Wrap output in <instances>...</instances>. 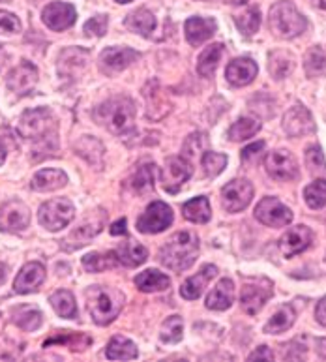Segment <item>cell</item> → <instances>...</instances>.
I'll return each instance as SVG.
<instances>
[{
  "mask_svg": "<svg viewBox=\"0 0 326 362\" xmlns=\"http://www.w3.org/2000/svg\"><path fill=\"white\" fill-rule=\"evenodd\" d=\"M216 21L212 17H190L186 21V38L191 45H201L216 34Z\"/></svg>",
  "mask_w": 326,
  "mask_h": 362,
  "instance_id": "obj_21",
  "label": "cell"
},
{
  "mask_svg": "<svg viewBox=\"0 0 326 362\" xmlns=\"http://www.w3.org/2000/svg\"><path fill=\"white\" fill-rule=\"evenodd\" d=\"M6 278H8V267L4 263H0V286L4 284Z\"/></svg>",
  "mask_w": 326,
  "mask_h": 362,
  "instance_id": "obj_53",
  "label": "cell"
},
{
  "mask_svg": "<svg viewBox=\"0 0 326 362\" xmlns=\"http://www.w3.org/2000/svg\"><path fill=\"white\" fill-rule=\"evenodd\" d=\"M38 83V68L32 64V62H21L19 66H16L13 70L8 74L6 77V85L11 92H16L19 96H25L28 92L32 90Z\"/></svg>",
  "mask_w": 326,
  "mask_h": 362,
  "instance_id": "obj_13",
  "label": "cell"
},
{
  "mask_svg": "<svg viewBox=\"0 0 326 362\" xmlns=\"http://www.w3.org/2000/svg\"><path fill=\"white\" fill-rule=\"evenodd\" d=\"M139 53L128 47H105L99 54V66L105 74H119L126 70L131 62H135Z\"/></svg>",
  "mask_w": 326,
  "mask_h": 362,
  "instance_id": "obj_18",
  "label": "cell"
},
{
  "mask_svg": "<svg viewBox=\"0 0 326 362\" xmlns=\"http://www.w3.org/2000/svg\"><path fill=\"white\" fill-rule=\"evenodd\" d=\"M120 261L116 257V252H109V254H88L83 257V267L88 272H104L107 269H114Z\"/></svg>",
  "mask_w": 326,
  "mask_h": 362,
  "instance_id": "obj_36",
  "label": "cell"
},
{
  "mask_svg": "<svg viewBox=\"0 0 326 362\" xmlns=\"http://www.w3.org/2000/svg\"><path fill=\"white\" fill-rule=\"evenodd\" d=\"M272 297V284L267 280H261L259 284H250L242 289L240 295V304L246 314L255 315L261 312V308Z\"/></svg>",
  "mask_w": 326,
  "mask_h": 362,
  "instance_id": "obj_16",
  "label": "cell"
},
{
  "mask_svg": "<svg viewBox=\"0 0 326 362\" xmlns=\"http://www.w3.org/2000/svg\"><path fill=\"white\" fill-rule=\"evenodd\" d=\"M174 216L171 206L165 205L163 201H154L147 206L145 214L139 216L137 220V229L141 233H148V235H156V233L165 231L171 223H173Z\"/></svg>",
  "mask_w": 326,
  "mask_h": 362,
  "instance_id": "obj_8",
  "label": "cell"
},
{
  "mask_svg": "<svg viewBox=\"0 0 326 362\" xmlns=\"http://www.w3.org/2000/svg\"><path fill=\"white\" fill-rule=\"evenodd\" d=\"M319 344H321V346H325V347H322V349H325V353H322V355H325V357H326V340H321V341H319Z\"/></svg>",
  "mask_w": 326,
  "mask_h": 362,
  "instance_id": "obj_56",
  "label": "cell"
},
{
  "mask_svg": "<svg viewBox=\"0 0 326 362\" xmlns=\"http://www.w3.org/2000/svg\"><path fill=\"white\" fill-rule=\"evenodd\" d=\"M42 19H44V23L51 30L60 33V30H66V28H70L76 23L77 11L68 2H51L49 6L44 8Z\"/></svg>",
  "mask_w": 326,
  "mask_h": 362,
  "instance_id": "obj_15",
  "label": "cell"
},
{
  "mask_svg": "<svg viewBox=\"0 0 326 362\" xmlns=\"http://www.w3.org/2000/svg\"><path fill=\"white\" fill-rule=\"evenodd\" d=\"M124 25L126 28H130L141 36H150V33H154V28H156V17L148 10L141 8V10H135L126 17Z\"/></svg>",
  "mask_w": 326,
  "mask_h": 362,
  "instance_id": "obj_27",
  "label": "cell"
},
{
  "mask_svg": "<svg viewBox=\"0 0 326 362\" xmlns=\"http://www.w3.org/2000/svg\"><path fill=\"white\" fill-rule=\"evenodd\" d=\"M261 151H265V141H257V143L246 146L244 151H242V160L248 162V160H251V158H255Z\"/></svg>",
  "mask_w": 326,
  "mask_h": 362,
  "instance_id": "obj_48",
  "label": "cell"
},
{
  "mask_svg": "<svg viewBox=\"0 0 326 362\" xmlns=\"http://www.w3.org/2000/svg\"><path fill=\"white\" fill-rule=\"evenodd\" d=\"M304 199L308 206L313 209V211H319V209L326 206V179H319L315 182H311L304 189Z\"/></svg>",
  "mask_w": 326,
  "mask_h": 362,
  "instance_id": "obj_39",
  "label": "cell"
},
{
  "mask_svg": "<svg viewBox=\"0 0 326 362\" xmlns=\"http://www.w3.org/2000/svg\"><path fill=\"white\" fill-rule=\"evenodd\" d=\"M231 2H233V4H246L248 0H231Z\"/></svg>",
  "mask_w": 326,
  "mask_h": 362,
  "instance_id": "obj_55",
  "label": "cell"
},
{
  "mask_svg": "<svg viewBox=\"0 0 326 362\" xmlns=\"http://www.w3.org/2000/svg\"><path fill=\"white\" fill-rule=\"evenodd\" d=\"M76 216V209L71 205L70 201L64 199V197H56V199H51L47 203L40 206L38 218L40 223L49 229V231H60L64 229L68 223L73 220Z\"/></svg>",
  "mask_w": 326,
  "mask_h": 362,
  "instance_id": "obj_6",
  "label": "cell"
},
{
  "mask_svg": "<svg viewBox=\"0 0 326 362\" xmlns=\"http://www.w3.org/2000/svg\"><path fill=\"white\" fill-rule=\"evenodd\" d=\"M317 8H321V10H326V0H311Z\"/></svg>",
  "mask_w": 326,
  "mask_h": 362,
  "instance_id": "obj_54",
  "label": "cell"
},
{
  "mask_svg": "<svg viewBox=\"0 0 326 362\" xmlns=\"http://www.w3.org/2000/svg\"><path fill=\"white\" fill-rule=\"evenodd\" d=\"M182 332H184V323L179 315L167 317L163 321L162 330H159V338L163 344H176L182 340Z\"/></svg>",
  "mask_w": 326,
  "mask_h": 362,
  "instance_id": "obj_41",
  "label": "cell"
},
{
  "mask_svg": "<svg viewBox=\"0 0 326 362\" xmlns=\"http://www.w3.org/2000/svg\"><path fill=\"white\" fill-rule=\"evenodd\" d=\"M257 71H259V68H257L253 60L240 57V59H234L229 62L227 70H225V77L234 87H246V85H250L255 79Z\"/></svg>",
  "mask_w": 326,
  "mask_h": 362,
  "instance_id": "obj_19",
  "label": "cell"
},
{
  "mask_svg": "<svg viewBox=\"0 0 326 362\" xmlns=\"http://www.w3.org/2000/svg\"><path fill=\"white\" fill-rule=\"evenodd\" d=\"M0 51H2V47H0Z\"/></svg>",
  "mask_w": 326,
  "mask_h": 362,
  "instance_id": "obj_58",
  "label": "cell"
},
{
  "mask_svg": "<svg viewBox=\"0 0 326 362\" xmlns=\"http://www.w3.org/2000/svg\"><path fill=\"white\" fill-rule=\"evenodd\" d=\"M45 280V269L42 263H27L23 267L21 272L17 274L16 284H13V289L19 295H27V293H34L38 289Z\"/></svg>",
  "mask_w": 326,
  "mask_h": 362,
  "instance_id": "obj_20",
  "label": "cell"
},
{
  "mask_svg": "<svg viewBox=\"0 0 326 362\" xmlns=\"http://www.w3.org/2000/svg\"><path fill=\"white\" fill-rule=\"evenodd\" d=\"M313 240V233L310 227L296 226L291 227L282 238H279V250L285 257H294V255L302 254L304 250L311 246Z\"/></svg>",
  "mask_w": 326,
  "mask_h": 362,
  "instance_id": "obj_17",
  "label": "cell"
},
{
  "mask_svg": "<svg viewBox=\"0 0 326 362\" xmlns=\"http://www.w3.org/2000/svg\"><path fill=\"white\" fill-rule=\"evenodd\" d=\"M68 182V175L60 169H42L40 173L34 175L32 186L36 192H53V189L64 188Z\"/></svg>",
  "mask_w": 326,
  "mask_h": 362,
  "instance_id": "obj_24",
  "label": "cell"
},
{
  "mask_svg": "<svg viewBox=\"0 0 326 362\" xmlns=\"http://www.w3.org/2000/svg\"><path fill=\"white\" fill-rule=\"evenodd\" d=\"M114 2H119V4H128V2H131V0H114Z\"/></svg>",
  "mask_w": 326,
  "mask_h": 362,
  "instance_id": "obj_57",
  "label": "cell"
},
{
  "mask_svg": "<svg viewBox=\"0 0 326 362\" xmlns=\"http://www.w3.org/2000/svg\"><path fill=\"white\" fill-rule=\"evenodd\" d=\"M158 168L154 163H147L137 169V173L131 179V188L135 189L137 194H148L150 189L156 186V179H158Z\"/></svg>",
  "mask_w": 326,
  "mask_h": 362,
  "instance_id": "obj_30",
  "label": "cell"
},
{
  "mask_svg": "<svg viewBox=\"0 0 326 362\" xmlns=\"http://www.w3.org/2000/svg\"><path fill=\"white\" fill-rule=\"evenodd\" d=\"M203 169H205V173L208 177H217V175L222 173L225 165H227V156L225 154H217V152H205L203 154Z\"/></svg>",
  "mask_w": 326,
  "mask_h": 362,
  "instance_id": "obj_43",
  "label": "cell"
},
{
  "mask_svg": "<svg viewBox=\"0 0 326 362\" xmlns=\"http://www.w3.org/2000/svg\"><path fill=\"white\" fill-rule=\"evenodd\" d=\"M11 321L21 330L32 332V330H36L42 325V312L32 308V306H19V308L13 310Z\"/></svg>",
  "mask_w": 326,
  "mask_h": 362,
  "instance_id": "obj_32",
  "label": "cell"
},
{
  "mask_svg": "<svg viewBox=\"0 0 326 362\" xmlns=\"http://www.w3.org/2000/svg\"><path fill=\"white\" fill-rule=\"evenodd\" d=\"M135 286L145 293L165 291V289L171 286V280H169L165 274L156 271V269H148V271L135 276Z\"/></svg>",
  "mask_w": 326,
  "mask_h": 362,
  "instance_id": "obj_26",
  "label": "cell"
},
{
  "mask_svg": "<svg viewBox=\"0 0 326 362\" xmlns=\"http://www.w3.org/2000/svg\"><path fill=\"white\" fill-rule=\"evenodd\" d=\"M255 218L268 227H285L293 222V212L276 197H265L255 206Z\"/></svg>",
  "mask_w": 326,
  "mask_h": 362,
  "instance_id": "obj_10",
  "label": "cell"
},
{
  "mask_svg": "<svg viewBox=\"0 0 326 362\" xmlns=\"http://www.w3.org/2000/svg\"><path fill=\"white\" fill-rule=\"evenodd\" d=\"M49 303L60 317L73 319L77 315L76 298H73V295H71L70 291H66V289H60V291L53 293L49 298Z\"/></svg>",
  "mask_w": 326,
  "mask_h": 362,
  "instance_id": "obj_34",
  "label": "cell"
},
{
  "mask_svg": "<svg viewBox=\"0 0 326 362\" xmlns=\"http://www.w3.org/2000/svg\"><path fill=\"white\" fill-rule=\"evenodd\" d=\"M124 306V295L114 287L92 286L87 291V308L92 315L94 323L109 325L119 317Z\"/></svg>",
  "mask_w": 326,
  "mask_h": 362,
  "instance_id": "obj_3",
  "label": "cell"
},
{
  "mask_svg": "<svg viewBox=\"0 0 326 362\" xmlns=\"http://www.w3.org/2000/svg\"><path fill=\"white\" fill-rule=\"evenodd\" d=\"M283 130L289 137H302L315 132V122L304 105H294L283 117Z\"/></svg>",
  "mask_w": 326,
  "mask_h": 362,
  "instance_id": "obj_14",
  "label": "cell"
},
{
  "mask_svg": "<svg viewBox=\"0 0 326 362\" xmlns=\"http://www.w3.org/2000/svg\"><path fill=\"white\" fill-rule=\"evenodd\" d=\"M265 168L268 175L276 180H294L298 179V163L289 151H272L265 158Z\"/></svg>",
  "mask_w": 326,
  "mask_h": 362,
  "instance_id": "obj_11",
  "label": "cell"
},
{
  "mask_svg": "<svg viewBox=\"0 0 326 362\" xmlns=\"http://www.w3.org/2000/svg\"><path fill=\"white\" fill-rule=\"evenodd\" d=\"M98 231H102V227L99 226L94 227V229H90V226H81L77 231H73L70 237L66 238V243H76L73 244V248H71V250H76L79 248V246H83V244H87Z\"/></svg>",
  "mask_w": 326,
  "mask_h": 362,
  "instance_id": "obj_45",
  "label": "cell"
},
{
  "mask_svg": "<svg viewBox=\"0 0 326 362\" xmlns=\"http://www.w3.org/2000/svg\"><path fill=\"white\" fill-rule=\"evenodd\" d=\"M199 254V240L193 233L180 231L169 238L165 246L159 250V261L174 272L190 269Z\"/></svg>",
  "mask_w": 326,
  "mask_h": 362,
  "instance_id": "obj_2",
  "label": "cell"
},
{
  "mask_svg": "<svg viewBox=\"0 0 326 362\" xmlns=\"http://www.w3.org/2000/svg\"><path fill=\"white\" fill-rule=\"evenodd\" d=\"M105 355L111 361H130V358H137V347L124 336H114L107 344Z\"/></svg>",
  "mask_w": 326,
  "mask_h": 362,
  "instance_id": "obj_28",
  "label": "cell"
},
{
  "mask_svg": "<svg viewBox=\"0 0 326 362\" xmlns=\"http://www.w3.org/2000/svg\"><path fill=\"white\" fill-rule=\"evenodd\" d=\"M217 274V269L214 265L203 267L201 271L197 272L195 276H191L190 280H186L180 287V295L186 298V300H195L203 295L205 287L208 286V281L212 280L214 276Z\"/></svg>",
  "mask_w": 326,
  "mask_h": 362,
  "instance_id": "obj_22",
  "label": "cell"
},
{
  "mask_svg": "<svg viewBox=\"0 0 326 362\" xmlns=\"http://www.w3.org/2000/svg\"><path fill=\"white\" fill-rule=\"evenodd\" d=\"M326 70V57L322 54L321 49H311L306 57V71L308 76H319Z\"/></svg>",
  "mask_w": 326,
  "mask_h": 362,
  "instance_id": "obj_44",
  "label": "cell"
},
{
  "mask_svg": "<svg viewBox=\"0 0 326 362\" xmlns=\"http://www.w3.org/2000/svg\"><path fill=\"white\" fill-rule=\"evenodd\" d=\"M94 120L105 126L114 136H126L135 122V105L130 98H113L96 107Z\"/></svg>",
  "mask_w": 326,
  "mask_h": 362,
  "instance_id": "obj_1",
  "label": "cell"
},
{
  "mask_svg": "<svg viewBox=\"0 0 326 362\" xmlns=\"http://www.w3.org/2000/svg\"><path fill=\"white\" fill-rule=\"evenodd\" d=\"M223 57V45L214 44L210 47H207L199 57V62H197V71L199 76L203 77H212L214 71H216L217 64Z\"/></svg>",
  "mask_w": 326,
  "mask_h": 362,
  "instance_id": "obj_31",
  "label": "cell"
},
{
  "mask_svg": "<svg viewBox=\"0 0 326 362\" xmlns=\"http://www.w3.org/2000/svg\"><path fill=\"white\" fill-rule=\"evenodd\" d=\"M294 319H296V312H294L293 306H291V304H283L282 308L272 315L270 321L265 325V332H268V334L285 332V330H289L293 327Z\"/></svg>",
  "mask_w": 326,
  "mask_h": 362,
  "instance_id": "obj_29",
  "label": "cell"
},
{
  "mask_svg": "<svg viewBox=\"0 0 326 362\" xmlns=\"http://www.w3.org/2000/svg\"><path fill=\"white\" fill-rule=\"evenodd\" d=\"M315 319L319 321V325H322L326 329V297L319 300L315 308Z\"/></svg>",
  "mask_w": 326,
  "mask_h": 362,
  "instance_id": "obj_49",
  "label": "cell"
},
{
  "mask_svg": "<svg viewBox=\"0 0 326 362\" xmlns=\"http://www.w3.org/2000/svg\"><path fill=\"white\" fill-rule=\"evenodd\" d=\"M248 358H250V361H259V358H267V361H272V358H274V355H272V351L268 349L267 346H261L259 349H257V351L251 353Z\"/></svg>",
  "mask_w": 326,
  "mask_h": 362,
  "instance_id": "obj_50",
  "label": "cell"
},
{
  "mask_svg": "<svg viewBox=\"0 0 326 362\" xmlns=\"http://www.w3.org/2000/svg\"><path fill=\"white\" fill-rule=\"evenodd\" d=\"M193 169L191 162L184 156H171L159 171V182L169 194H176L188 180H190Z\"/></svg>",
  "mask_w": 326,
  "mask_h": 362,
  "instance_id": "obj_7",
  "label": "cell"
},
{
  "mask_svg": "<svg viewBox=\"0 0 326 362\" xmlns=\"http://www.w3.org/2000/svg\"><path fill=\"white\" fill-rule=\"evenodd\" d=\"M30 223V212L19 199H11L0 206V231L19 233Z\"/></svg>",
  "mask_w": 326,
  "mask_h": 362,
  "instance_id": "obj_12",
  "label": "cell"
},
{
  "mask_svg": "<svg viewBox=\"0 0 326 362\" xmlns=\"http://www.w3.org/2000/svg\"><path fill=\"white\" fill-rule=\"evenodd\" d=\"M126 233H128V229H126V220H124V218H122V220H119V222L111 226V235H114V237H116V235H126Z\"/></svg>",
  "mask_w": 326,
  "mask_h": 362,
  "instance_id": "obj_51",
  "label": "cell"
},
{
  "mask_svg": "<svg viewBox=\"0 0 326 362\" xmlns=\"http://www.w3.org/2000/svg\"><path fill=\"white\" fill-rule=\"evenodd\" d=\"M234 303V284L231 280H222L214 287L212 291L208 293L207 304L208 310H214V312H223V310L231 308V304Z\"/></svg>",
  "mask_w": 326,
  "mask_h": 362,
  "instance_id": "obj_23",
  "label": "cell"
},
{
  "mask_svg": "<svg viewBox=\"0 0 326 362\" xmlns=\"http://www.w3.org/2000/svg\"><path fill=\"white\" fill-rule=\"evenodd\" d=\"M268 68H270V74L274 76V79H283V77H287L291 74V70H293V59L285 51H274L270 54Z\"/></svg>",
  "mask_w": 326,
  "mask_h": 362,
  "instance_id": "obj_38",
  "label": "cell"
},
{
  "mask_svg": "<svg viewBox=\"0 0 326 362\" xmlns=\"http://www.w3.org/2000/svg\"><path fill=\"white\" fill-rule=\"evenodd\" d=\"M21 30V23L10 11H0V34H16Z\"/></svg>",
  "mask_w": 326,
  "mask_h": 362,
  "instance_id": "obj_47",
  "label": "cell"
},
{
  "mask_svg": "<svg viewBox=\"0 0 326 362\" xmlns=\"http://www.w3.org/2000/svg\"><path fill=\"white\" fill-rule=\"evenodd\" d=\"M116 257L122 265L139 267L148 259V250L135 240H128V243L120 244L116 250Z\"/></svg>",
  "mask_w": 326,
  "mask_h": 362,
  "instance_id": "obj_25",
  "label": "cell"
},
{
  "mask_svg": "<svg viewBox=\"0 0 326 362\" xmlns=\"http://www.w3.org/2000/svg\"><path fill=\"white\" fill-rule=\"evenodd\" d=\"M6 154H8V146L4 145V137H2V134H0V165L4 163Z\"/></svg>",
  "mask_w": 326,
  "mask_h": 362,
  "instance_id": "obj_52",
  "label": "cell"
},
{
  "mask_svg": "<svg viewBox=\"0 0 326 362\" xmlns=\"http://www.w3.org/2000/svg\"><path fill=\"white\" fill-rule=\"evenodd\" d=\"M306 163H308V169H310L311 175H315V177L317 175H326V160L319 145L308 146V151H306Z\"/></svg>",
  "mask_w": 326,
  "mask_h": 362,
  "instance_id": "obj_42",
  "label": "cell"
},
{
  "mask_svg": "<svg viewBox=\"0 0 326 362\" xmlns=\"http://www.w3.org/2000/svg\"><path fill=\"white\" fill-rule=\"evenodd\" d=\"M234 21H236V27L244 36H253L261 27V11H259V8H250L244 13L236 16Z\"/></svg>",
  "mask_w": 326,
  "mask_h": 362,
  "instance_id": "obj_37",
  "label": "cell"
},
{
  "mask_svg": "<svg viewBox=\"0 0 326 362\" xmlns=\"http://www.w3.org/2000/svg\"><path fill=\"white\" fill-rule=\"evenodd\" d=\"M259 130H261V122H259V120L251 119V117H242V119L236 120V122L229 128L227 137L231 141H236V143H239V141H246L250 139V137H253Z\"/></svg>",
  "mask_w": 326,
  "mask_h": 362,
  "instance_id": "obj_35",
  "label": "cell"
},
{
  "mask_svg": "<svg viewBox=\"0 0 326 362\" xmlns=\"http://www.w3.org/2000/svg\"><path fill=\"white\" fill-rule=\"evenodd\" d=\"M56 346V344H64V346H70L73 351H81L87 346H90V338L88 336L77 334V332H60L59 336H53L49 340H45L44 347Z\"/></svg>",
  "mask_w": 326,
  "mask_h": 362,
  "instance_id": "obj_40",
  "label": "cell"
},
{
  "mask_svg": "<svg viewBox=\"0 0 326 362\" xmlns=\"http://www.w3.org/2000/svg\"><path fill=\"white\" fill-rule=\"evenodd\" d=\"M186 220H190L193 223H207L210 220V203L207 197H195V199L188 201L182 209Z\"/></svg>",
  "mask_w": 326,
  "mask_h": 362,
  "instance_id": "obj_33",
  "label": "cell"
},
{
  "mask_svg": "<svg viewBox=\"0 0 326 362\" xmlns=\"http://www.w3.org/2000/svg\"><path fill=\"white\" fill-rule=\"evenodd\" d=\"M268 27L277 38L291 40L296 38L308 28L306 17L296 10L291 0H282L270 8L268 13Z\"/></svg>",
  "mask_w": 326,
  "mask_h": 362,
  "instance_id": "obj_4",
  "label": "cell"
},
{
  "mask_svg": "<svg viewBox=\"0 0 326 362\" xmlns=\"http://www.w3.org/2000/svg\"><path fill=\"white\" fill-rule=\"evenodd\" d=\"M17 130H19V134L25 139L40 141L44 139V137H49L53 134H56V122H54L49 109H28V111L23 113L21 119H19Z\"/></svg>",
  "mask_w": 326,
  "mask_h": 362,
  "instance_id": "obj_5",
  "label": "cell"
},
{
  "mask_svg": "<svg viewBox=\"0 0 326 362\" xmlns=\"http://www.w3.org/2000/svg\"><path fill=\"white\" fill-rule=\"evenodd\" d=\"M85 34L87 36H104L105 33H107V17L105 16H96L92 17V19H88L87 23H85Z\"/></svg>",
  "mask_w": 326,
  "mask_h": 362,
  "instance_id": "obj_46",
  "label": "cell"
},
{
  "mask_svg": "<svg viewBox=\"0 0 326 362\" xmlns=\"http://www.w3.org/2000/svg\"><path fill=\"white\" fill-rule=\"evenodd\" d=\"M253 199V186L250 180L236 179L225 184L222 189V205L227 212H240Z\"/></svg>",
  "mask_w": 326,
  "mask_h": 362,
  "instance_id": "obj_9",
  "label": "cell"
}]
</instances>
